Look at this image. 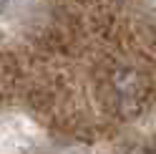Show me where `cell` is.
<instances>
[{
	"label": "cell",
	"instance_id": "1",
	"mask_svg": "<svg viewBox=\"0 0 156 154\" xmlns=\"http://www.w3.org/2000/svg\"><path fill=\"white\" fill-rule=\"evenodd\" d=\"M5 5H8V0H0V13L5 10Z\"/></svg>",
	"mask_w": 156,
	"mask_h": 154
}]
</instances>
